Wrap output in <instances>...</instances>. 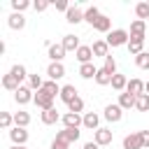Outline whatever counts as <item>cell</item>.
<instances>
[{"label":"cell","instance_id":"10","mask_svg":"<svg viewBox=\"0 0 149 149\" xmlns=\"http://www.w3.org/2000/svg\"><path fill=\"white\" fill-rule=\"evenodd\" d=\"M74 58H77V61L84 65V63H93V58H95V56H93V49H91V47L81 44V47L74 51Z\"/></svg>","mask_w":149,"mask_h":149},{"label":"cell","instance_id":"14","mask_svg":"<svg viewBox=\"0 0 149 149\" xmlns=\"http://www.w3.org/2000/svg\"><path fill=\"white\" fill-rule=\"evenodd\" d=\"M126 91L130 93V95H142L144 93V81L142 79H137V77H133V79H128V86H126Z\"/></svg>","mask_w":149,"mask_h":149},{"label":"cell","instance_id":"25","mask_svg":"<svg viewBox=\"0 0 149 149\" xmlns=\"http://www.w3.org/2000/svg\"><path fill=\"white\" fill-rule=\"evenodd\" d=\"M126 86H128L126 74H119V72H116V74L112 77V88H114V91H119V93H123V91H126Z\"/></svg>","mask_w":149,"mask_h":149},{"label":"cell","instance_id":"2","mask_svg":"<svg viewBox=\"0 0 149 149\" xmlns=\"http://www.w3.org/2000/svg\"><path fill=\"white\" fill-rule=\"evenodd\" d=\"M128 35H130V42H144V37H147V23L140 21V19H135V21L130 23Z\"/></svg>","mask_w":149,"mask_h":149},{"label":"cell","instance_id":"15","mask_svg":"<svg viewBox=\"0 0 149 149\" xmlns=\"http://www.w3.org/2000/svg\"><path fill=\"white\" fill-rule=\"evenodd\" d=\"M58 98H61L65 105H70L74 98H79V95H77V88H74V84H65V86L61 88V95H58Z\"/></svg>","mask_w":149,"mask_h":149},{"label":"cell","instance_id":"3","mask_svg":"<svg viewBox=\"0 0 149 149\" xmlns=\"http://www.w3.org/2000/svg\"><path fill=\"white\" fill-rule=\"evenodd\" d=\"M33 102L44 112V109H51V107H54V95H51L47 88H40V91L35 93V100H33Z\"/></svg>","mask_w":149,"mask_h":149},{"label":"cell","instance_id":"44","mask_svg":"<svg viewBox=\"0 0 149 149\" xmlns=\"http://www.w3.org/2000/svg\"><path fill=\"white\" fill-rule=\"evenodd\" d=\"M140 135H142V144H144V149H149V130H140Z\"/></svg>","mask_w":149,"mask_h":149},{"label":"cell","instance_id":"28","mask_svg":"<svg viewBox=\"0 0 149 149\" xmlns=\"http://www.w3.org/2000/svg\"><path fill=\"white\" fill-rule=\"evenodd\" d=\"M28 123H30V114H28V112H16V114H14V126L26 128Z\"/></svg>","mask_w":149,"mask_h":149},{"label":"cell","instance_id":"40","mask_svg":"<svg viewBox=\"0 0 149 149\" xmlns=\"http://www.w3.org/2000/svg\"><path fill=\"white\" fill-rule=\"evenodd\" d=\"M128 51H130L133 56H140V54L144 51V42H128Z\"/></svg>","mask_w":149,"mask_h":149},{"label":"cell","instance_id":"39","mask_svg":"<svg viewBox=\"0 0 149 149\" xmlns=\"http://www.w3.org/2000/svg\"><path fill=\"white\" fill-rule=\"evenodd\" d=\"M68 112H74V114L84 112V100H81V98H74V100L68 105Z\"/></svg>","mask_w":149,"mask_h":149},{"label":"cell","instance_id":"37","mask_svg":"<svg viewBox=\"0 0 149 149\" xmlns=\"http://www.w3.org/2000/svg\"><path fill=\"white\" fill-rule=\"evenodd\" d=\"M28 7H30V2H28V0H12V9H14L16 14H23Z\"/></svg>","mask_w":149,"mask_h":149},{"label":"cell","instance_id":"22","mask_svg":"<svg viewBox=\"0 0 149 149\" xmlns=\"http://www.w3.org/2000/svg\"><path fill=\"white\" fill-rule=\"evenodd\" d=\"M2 88H7V91H14V93H16V91L21 88V81H19L12 72H7V74L2 77Z\"/></svg>","mask_w":149,"mask_h":149},{"label":"cell","instance_id":"35","mask_svg":"<svg viewBox=\"0 0 149 149\" xmlns=\"http://www.w3.org/2000/svg\"><path fill=\"white\" fill-rule=\"evenodd\" d=\"M28 86H30L33 91H40V88L44 86V79H42L37 72H35V74H30V77H28Z\"/></svg>","mask_w":149,"mask_h":149},{"label":"cell","instance_id":"46","mask_svg":"<svg viewBox=\"0 0 149 149\" xmlns=\"http://www.w3.org/2000/svg\"><path fill=\"white\" fill-rule=\"evenodd\" d=\"M9 149H26V147H16V144H12V147H9Z\"/></svg>","mask_w":149,"mask_h":149},{"label":"cell","instance_id":"1","mask_svg":"<svg viewBox=\"0 0 149 149\" xmlns=\"http://www.w3.org/2000/svg\"><path fill=\"white\" fill-rule=\"evenodd\" d=\"M128 42H130V35H128V30H123V28H116V30H109L107 33V44L109 47H128Z\"/></svg>","mask_w":149,"mask_h":149},{"label":"cell","instance_id":"31","mask_svg":"<svg viewBox=\"0 0 149 149\" xmlns=\"http://www.w3.org/2000/svg\"><path fill=\"white\" fill-rule=\"evenodd\" d=\"M135 109H137V112H149V95H147V93L137 95V100H135Z\"/></svg>","mask_w":149,"mask_h":149},{"label":"cell","instance_id":"45","mask_svg":"<svg viewBox=\"0 0 149 149\" xmlns=\"http://www.w3.org/2000/svg\"><path fill=\"white\" fill-rule=\"evenodd\" d=\"M84 149H100V147H98L95 142H86V144H84Z\"/></svg>","mask_w":149,"mask_h":149},{"label":"cell","instance_id":"7","mask_svg":"<svg viewBox=\"0 0 149 149\" xmlns=\"http://www.w3.org/2000/svg\"><path fill=\"white\" fill-rule=\"evenodd\" d=\"M14 100H16L19 105H28V102H33V100H35V93H33V88H30V86H21V88L14 93Z\"/></svg>","mask_w":149,"mask_h":149},{"label":"cell","instance_id":"24","mask_svg":"<svg viewBox=\"0 0 149 149\" xmlns=\"http://www.w3.org/2000/svg\"><path fill=\"white\" fill-rule=\"evenodd\" d=\"M61 44L65 47V51H77V49L81 47L77 35H63V42H61Z\"/></svg>","mask_w":149,"mask_h":149},{"label":"cell","instance_id":"36","mask_svg":"<svg viewBox=\"0 0 149 149\" xmlns=\"http://www.w3.org/2000/svg\"><path fill=\"white\" fill-rule=\"evenodd\" d=\"M135 65L140 70H149V51H142L140 56H135Z\"/></svg>","mask_w":149,"mask_h":149},{"label":"cell","instance_id":"29","mask_svg":"<svg viewBox=\"0 0 149 149\" xmlns=\"http://www.w3.org/2000/svg\"><path fill=\"white\" fill-rule=\"evenodd\" d=\"M12 123H14V114L0 112V128H2V130H12Z\"/></svg>","mask_w":149,"mask_h":149},{"label":"cell","instance_id":"43","mask_svg":"<svg viewBox=\"0 0 149 149\" xmlns=\"http://www.w3.org/2000/svg\"><path fill=\"white\" fill-rule=\"evenodd\" d=\"M54 5H56V9H58V12H65V14H68V9H70V5H68V0H56Z\"/></svg>","mask_w":149,"mask_h":149},{"label":"cell","instance_id":"27","mask_svg":"<svg viewBox=\"0 0 149 149\" xmlns=\"http://www.w3.org/2000/svg\"><path fill=\"white\" fill-rule=\"evenodd\" d=\"M93 28H95L98 33H109V28H112V19L102 14V16H100V19L95 21V26H93Z\"/></svg>","mask_w":149,"mask_h":149},{"label":"cell","instance_id":"4","mask_svg":"<svg viewBox=\"0 0 149 149\" xmlns=\"http://www.w3.org/2000/svg\"><path fill=\"white\" fill-rule=\"evenodd\" d=\"M61 121H63V128H79V126H84V116L74 114V112H65L61 116Z\"/></svg>","mask_w":149,"mask_h":149},{"label":"cell","instance_id":"9","mask_svg":"<svg viewBox=\"0 0 149 149\" xmlns=\"http://www.w3.org/2000/svg\"><path fill=\"white\" fill-rule=\"evenodd\" d=\"M93 142L98 144V147H105V144H112V130L109 128H98L95 133H93Z\"/></svg>","mask_w":149,"mask_h":149},{"label":"cell","instance_id":"6","mask_svg":"<svg viewBox=\"0 0 149 149\" xmlns=\"http://www.w3.org/2000/svg\"><path fill=\"white\" fill-rule=\"evenodd\" d=\"M123 149H144L140 130H135V133H128V135L123 137Z\"/></svg>","mask_w":149,"mask_h":149},{"label":"cell","instance_id":"26","mask_svg":"<svg viewBox=\"0 0 149 149\" xmlns=\"http://www.w3.org/2000/svg\"><path fill=\"white\" fill-rule=\"evenodd\" d=\"M100 16H102V14H100V9H98L95 5H93V7H88V9L84 12V21H86V23H91V26H95V21H98Z\"/></svg>","mask_w":149,"mask_h":149},{"label":"cell","instance_id":"34","mask_svg":"<svg viewBox=\"0 0 149 149\" xmlns=\"http://www.w3.org/2000/svg\"><path fill=\"white\" fill-rule=\"evenodd\" d=\"M95 84H98V86H107V84H112V74H107V72L100 68L98 74H95Z\"/></svg>","mask_w":149,"mask_h":149},{"label":"cell","instance_id":"41","mask_svg":"<svg viewBox=\"0 0 149 149\" xmlns=\"http://www.w3.org/2000/svg\"><path fill=\"white\" fill-rule=\"evenodd\" d=\"M49 5H51L49 0H35V2H33V9H35V12H47Z\"/></svg>","mask_w":149,"mask_h":149},{"label":"cell","instance_id":"20","mask_svg":"<svg viewBox=\"0 0 149 149\" xmlns=\"http://www.w3.org/2000/svg\"><path fill=\"white\" fill-rule=\"evenodd\" d=\"M56 137H61V140H65V142H77L79 140V128H63V130H58L56 133Z\"/></svg>","mask_w":149,"mask_h":149},{"label":"cell","instance_id":"5","mask_svg":"<svg viewBox=\"0 0 149 149\" xmlns=\"http://www.w3.org/2000/svg\"><path fill=\"white\" fill-rule=\"evenodd\" d=\"M9 140H12V144H16V147H23V144L28 142V130H26V128H19V126H14V128L9 130Z\"/></svg>","mask_w":149,"mask_h":149},{"label":"cell","instance_id":"23","mask_svg":"<svg viewBox=\"0 0 149 149\" xmlns=\"http://www.w3.org/2000/svg\"><path fill=\"white\" fill-rule=\"evenodd\" d=\"M135 100H137L135 95H130L128 91H123V93H119V102H116V105H119L121 109H130V107H135Z\"/></svg>","mask_w":149,"mask_h":149},{"label":"cell","instance_id":"38","mask_svg":"<svg viewBox=\"0 0 149 149\" xmlns=\"http://www.w3.org/2000/svg\"><path fill=\"white\" fill-rule=\"evenodd\" d=\"M42 88H47V91H49V93H51V95H54V98H56V95H61V88H63V86H58V84H56V81H51V79H47V81H44V86H42Z\"/></svg>","mask_w":149,"mask_h":149},{"label":"cell","instance_id":"19","mask_svg":"<svg viewBox=\"0 0 149 149\" xmlns=\"http://www.w3.org/2000/svg\"><path fill=\"white\" fill-rule=\"evenodd\" d=\"M84 128H88V130H98L100 128V116L95 114V112H86L84 114Z\"/></svg>","mask_w":149,"mask_h":149},{"label":"cell","instance_id":"30","mask_svg":"<svg viewBox=\"0 0 149 149\" xmlns=\"http://www.w3.org/2000/svg\"><path fill=\"white\" fill-rule=\"evenodd\" d=\"M135 16H137L140 21L149 19V2H137V5H135Z\"/></svg>","mask_w":149,"mask_h":149},{"label":"cell","instance_id":"12","mask_svg":"<svg viewBox=\"0 0 149 149\" xmlns=\"http://www.w3.org/2000/svg\"><path fill=\"white\" fill-rule=\"evenodd\" d=\"M7 26H9L12 30H23V28H26V16H23V14L12 12V14H9V19H7Z\"/></svg>","mask_w":149,"mask_h":149},{"label":"cell","instance_id":"18","mask_svg":"<svg viewBox=\"0 0 149 149\" xmlns=\"http://www.w3.org/2000/svg\"><path fill=\"white\" fill-rule=\"evenodd\" d=\"M58 121H61V114H58L56 107L42 112V123H44V126H54V123H58Z\"/></svg>","mask_w":149,"mask_h":149},{"label":"cell","instance_id":"16","mask_svg":"<svg viewBox=\"0 0 149 149\" xmlns=\"http://www.w3.org/2000/svg\"><path fill=\"white\" fill-rule=\"evenodd\" d=\"M65 21H68V23H72V26H77V23H81V21H84V12L74 5V7H70V9H68Z\"/></svg>","mask_w":149,"mask_h":149},{"label":"cell","instance_id":"32","mask_svg":"<svg viewBox=\"0 0 149 149\" xmlns=\"http://www.w3.org/2000/svg\"><path fill=\"white\" fill-rule=\"evenodd\" d=\"M102 70H105L107 74H112V77L116 74V61H114V56H112V54L105 58V65H102Z\"/></svg>","mask_w":149,"mask_h":149},{"label":"cell","instance_id":"11","mask_svg":"<svg viewBox=\"0 0 149 149\" xmlns=\"http://www.w3.org/2000/svg\"><path fill=\"white\" fill-rule=\"evenodd\" d=\"M47 74H49V79H51V81H58V79H63V77H65V65H63V63H49Z\"/></svg>","mask_w":149,"mask_h":149},{"label":"cell","instance_id":"8","mask_svg":"<svg viewBox=\"0 0 149 149\" xmlns=\"http://www.w3.org/2000/svg\"><path fill=\"white\" fill-rule=\"evenodd\" d=\"M109 123H119L121 119H123V109L119 107V105H107L105 107V114H102Z\"/></svg>","mask_w":149,"mask_h":149},{"label":"cell","instance_id":"13","mask_svg":"<svg viewBox=\"0 0 149 149\" xmlns=\"http://www.w3.org/2000/svg\"><path fill=\"white\" fill-rule=\"evenodd\" d=\"M49 58H51V63H63L65 47L63 44H49Z\"/></svg>","mask_w":149,"mask_h":149},{"label":"cell","instance_id":"33","mask_svg":"<svg viewBox=\"0 0 149 149\" xmlns=\"http://www.w3.org/2000/svg\"><path fill=\"white\" fill-rule=\"evenodd\" d=\"M9 72H12V74H14V77H16L19 81H23L26 77H30V74L26 72V68H23L21 63H16V65H12V70H9Z\"/></svg>","mask_w":149,"mask_h":149},{"label":"cell","instance_id":"42","mask_svg":"<svg viewBox=\"0 0 149 149\" xmlns=\"http://www.w3.org/2000/svg\"><path fill=\"white\" fill-rule=\"evenodd\" d=\"M51 149H70V142H65V140H61V137H54Z\"/></svg>","mask_w":149,"mask_h":149},{"label":"cell","instance_id":"21","mask_svg":"<svg viewBox=\"0 0 149 149\" xmlns=\"http://www.w3.org/2000/svg\"><path fill=\"white\" fill-rule=\"evenodd\" d=\"M98 70H100V68H95L93 63H84V65H79V77H81V79H95Z\"/></svg>","mask_w":149,"mask_h":149},{"label":"cell","instance_id":"17","mask_svg":"<svg viewBox=\"0 0 149 149\" xmlns=\"http://www.w3.org/2000/svg\"><path fill=\"white\" fill-rule=\"evenodd\" d=\"M91 49H93V56H100V58H107V56H109V44H107V40H95Z\"/></svg>","mask_w":149,"mask_h":149}]
</instances>
